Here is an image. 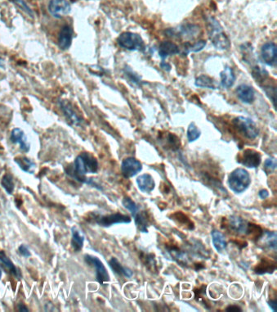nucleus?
I'll return each mask as SVG.
<instances>
[{
  "label": "nucleus",
  "instance_id": "obj_22",
  "mask_svg": "<svg viewBox=\"0 0 277 312\" xmlns=\"http://www.w3.org/2000/svg\"><path fill=\"white\" fill-rule=\"evenodd\" d=\"M0 261L5 265V267L10 271L11 274L16 277V279L21 280V272L16 267V265L13 264V261H11L10 258L8 257L4 251H0Z\"/></svg>",
  "mask_w": 277,
  "mask_h": 312
},
{
  "label": "nucleus",
  "instance_id": "obj_10",
  "mask_svg": "<svg viewBox=\"0 0 277 312\" xmlns=\"http://www.w3.org/2000/svg\"><path fill=\"white\" fill-rule=\"evenodd\" d=\"M48 9L52 16L62 18L70 13L71 7L67 0H50Z\"/></svg>",
  "mask_w": 277,
  "mask_h": 312
},
{
  "label": "nucleus",
  "instance_id": "obj_20",
  "mask_svg": "<svg viewBox=\"0 0 277 312\" xmlns=\"http://www.w3.org/2000/svg\"><path fill=\"white\" fill-rule=\"evenodd\" d=\"M108 264H109V266H110L111 270L117 275L125 276L126 278H131L133 274H134V273H133V271L130 269L125 267V266L121 265V262L115 257H112L109 261Z\"/></svg>",
  "mask_w": 277,
  "mask_h": 312
},
{
  "label": "nucleus",
  "instance_id": "obj_4",
  "mask_svg": "<svg viewBox=\"0 0 277 312\" xmlns=\"http://www.w3.org/2000/svg\"><path fill=\"white\" fill-rule=\"evenodd\" d=\"M235 130L248 140H254L259 134V129L254 121L247 117H238L233 120Z\"/></svg>",
  "mask_w": 277,
  "mask_h": 312
},
{
  "label": "nucleus",
  "instance_id": "obj_44",
  "mask_svg": "<svg viewBox=\"0 0 277 312\" xmlns=\"http://www.w3.org/2000/svg\"><path fill=\"white\" fill-rule=\"evenodd\" d=\"M1 278H2V270L0 269V280H1Z\"/></svg>",
  "mask_w": 277,
  "mask_h": 312
},
{
  "label": "nucleus",
  "instance_id": "obj_30",
  "mask_svg": "<svg viewBox=\"0 0 277 312\" xmlns=\"http://www.w3.org/2000/svg\"><path fill=\"white\" fill-rule=\"evenodd\" d=\"M1 185L3 188L5 189V191L9 194H13L15 189V184L13 181V177L12 175L9 173H7L3 177L2 181H1Z\"/></svg>",
  "mask_w": 277,
  "mask_h": 312
},
{
  "label": "nucleus",
  "instance_id": "obj_25",
  "mask_svg": "<svg viewBox=\"0 0 277 312\" xmlns=\"http://www.w3.org/2000/svg\"><path fill=\"white\" fill-rule=\"evenodd\" d=\"M14 161L23 171L26 172V173H30V174L34 173L36 166L35 164L31 160L29 159L28 157H17L14 159Z\"/></svg>",
  "mask_w": 277,
  "mask_h": 312
},
{
  "label": "nucleus",
  "instance_id": "obj_34",
  "mask_svg": "<svg viewBox=\"0 0 277 312\" xmlns=\"http://www.w3.org/2000/svg\"><path fill=\"white\" fill-rule=\"evenodd\" d=\"M166 143H167V145L170 147V149H172L174 151L178 150L180 146H181V143H180V140L178 138V136L171 134V133L167 134Z\"/></svg>",
  "mask_w": 277,
  "mask_h": 312
},
{
  "label": "nucleus",
  "instance_id": "obj_37",
  "mask_svg": "<svg viewBox=\"0 0 277 312\" xmlns=\"http://www.w3.org/2000/svg\"><path fill=\"white\" fill-rule=\"evenodd\" d=\"M18 250H19V253H21V255L23 256V257H30V256H31L30 250H29L26 245H21V246L19 247Z\"/></svg>",
  "mask_w": 277,
  "mask_h": 312
},
{
  "label": "nucleus",
  "instance_id": "obj_36",
  "mask_svg": "<svg viewBox=\"0 0 277 312\" xmlns=\"http://www.w3.org/2000/svg\"><path fill=\"white\" fill-rule=\"evenodd\" d=\"M206 41H200L199 42H197L194 46L189 49V52L192 51L194 53H197L200 52L206 47Z\"/></svg>",
  "mask_w": 277,
  "mask_h": 312
},
{
  "label": "nucleus",
  "instance_id": "obj_42",
  "mask_svg": "<svg viewBox=\"0 0 277 312\" xmlns=\"http://www.w3.org/2000/svg\"><path fill=\"white\" fill-rule=\"evenodd\" d=\"M17 308H18V310H19V311H22V312L29 311V309H28V308L26 307V306H25V305H24L23 303L18 304V306H17Z\"/></svg>",
  "mask_w": 277,
  "mask_h": 312
},
{
  "label": "nucleus",
  "instance_id": "obj_23",
  "mask_svg": "<svg viewBox=\"0 0 277 312\" xmlns=\"http://www.w3.org/2000/svg\"><path fill=\"white\" fill-rule=\"evenodd\" d=\"M133 217L135 221L136 227L138 228V230L142 233H148V226L150 223L146 213L139 211Z\"/></svg>",
  "mask_w": 277,
  "mask_h": 312
},
{
  "label": "nucleus",
  "instance_id": "obj_13",
  "mask_svg": "<svg viewBox=\"0 0 277 312\" xmlns=\"http://www.w3.org/2000/svg\"><path fill=\"white\" fill-rule=\"evenodd\" d=\"M10 140L13 144H19L20 148L22 151L28 153L30 151V143L28 142L27 137L23 130L20 128H15L11 132Z\"/></svg>",
  "mask_w": 277,
  "mask_h": 312
},
{
  "label": "nucleus",
  "instance_id": "obj_32",
  "mask_svg": "<svg viewBox=\"0 0 277 312\" xmlns=\"http://www.w3.org/2000/svg\"><path fill=\"white\" fill-rule=\"evenodd\" d=\"M201 131L194 123H190L187 130V140L189 143L197 141L201 137Z\"/></svg>",
  "mask_w": 277,
  "mask_h": 312
},
{
  "label": "nucleus",
  "instance_id": "obj_19",
  "mask_svg": "<svg viewBox=\"0 0 277 312\" xmlns=\"http://www.w3.org/2000/svg\"><path fill=\"white\" fill-rule=\"evenodd\" d=\"M180 53V49L178 45L170 41H164L161 43L159 47V55L165 61L168 56L174 55Z\"/></svg>",
  "mask_w": 277,
  "mask_h": 312
},
{
  "label": "nucleus",
  "instance_id": "obj_11",
  "mask_svg": "<svg viewBox=\"0 0 277 312\" xmlns=\"http://www.w3.org/2000/svg\"><path fill=\"white\" fill-rule=\"evenodd\" d=\"M276 45L272 42L266 43L261 49V56H262V60L268 66H276Z\"/></svg>",
  "mask_w": 277,
  "mask_h": 312
},
{
  "label": "nucleus",
  "instance_id": "obj_17",
  "mask_svg": "<svg viewBox=\"0 0 277 312\" xmlns=\"http://www.w3.org/2000/svg\"><path fill=\"white\" fill-rule=\"evenodd\" d=\"M137 185L138 189L142 193H150L155 188V182L153 177L149 174H143L137 179Z\"/></svg>",
  "mask_w": 277,
  "mask_h": 312
},
{
  "label": "nucleus",
  "instance_id": "obj_43",
  "mask_svg": "<svg viewBox=\"0 0 277 312\" xmlns=\"http://www.w3.org/2000/svg\"><path fill=\"white\" fill-rule=\"evenodd\" d=\"M4 67H5V62H4V61H3L2 58L0 57V68Z\"/></svg>",
  "mask_w": 277,
  "mask_h": 312
},
{
  "label": "nucleus",
  "instance_id": "obj_24",
  "mask_svg": "<svg viewBox=\"0 0 277 312\" xmlns=\"http://www.w3.org/2000/svg\"><path fill=\"white\" fill-rule=\"evenodd\" d=\"M221 81L223 87L228 89V88L232 87L233 84L235 82V77L230 66H226L224 70L222 71L220 74Z\"/></svg>",
  "mask_w": 277,
  "mask_h": 312
},
{
  "label": "nucleus",
  "instance_id": "obj_28",
  "mask_svg": "<svg viewBox=\"0 0 277 312\" xmlns=\"http://www.w3.org/2000/svg\"><path fill=\"white\" fill-rule=\"evenodd\" d=\"M195 85L198 87L208 88V89H218V84L214 81V79L208 77L206 75H202L197 77L195 81Z\"/></svg>",
  "mask_w": 277,
  "mask_h": 312
},
{
  "label": "nucleus",
  "instance_id": "obj_9",
  "mask_svg": "<svg viewBox=\"0 0 277 312\" xmlns=\"http://www.w3.org/2000/svg\"><path fill=\"white\" fill-rule=\"evenodd\" d=\"M142 170V163L134 157H127L123 160L121 164V172L125 179L135 177Z\"/></svg>",
  "mask_w": 277,
  "mask_h": 312
},
{
  "label": "nucleus",
  "instance_id": "obj_40",
  "mask_svg": "<svg viewBox=\"0 0 277 312\" xmlns=\"http://www.w3.org/2000/svg\"><path fill=\"white\" fill-rule=\"evenodd\" d=\"M258 196H259V198H260L261 199H266V198L269 197L268 191H267V189H262V190H260L259 193H258Z\"/></svg>",
  "mask_w": 277,
  "mask_h": 312
},
{
  "label": "nucleus",
  "instance_id": "obj_38",
  "mask_svg": "<svg viewBox=\"0 0 277 312\" xmlns=\"http://www.w3.org/2000/svg\"><path fill=\"white\" fill-rule=\"evenodd\" d=\"M128 69H129V71L127 72V71L125 70V73L129 76V78L131 79L132 81H134L136 84L139 83L140 81H141V78L138 77V75H136L135 73L131 72V69H129V67H128Z\"/></svg>",
  "mask_w": 277,
  "mask_h": 312
},
{
  "label": "nucleus",
  "instance_id": "obj_27",
  "mask_svg": "<svg viewBox=\"0 0 277 312\" xmlns=\"http://www.w3.org/2000/svg\"><path fill=\"white\" fill-rule=\"evenodd\" d=\"M71 234V245L73 249L75 252H80V251L82 250L83 247H84L85 236L83 235L75 227L72 228Z\"/></svg>",
  "mask_w": 277,
  "mask_h": 312
},
{
  "label": "nucleus",
  "instance_id": "obj_6",
  "mask_svg": "<svg viewBox=\"0 0 277 312\" xmlns=\"http://www.w3.org/2000/svg\"><path fill=\"white\" fill-rule=\"evenodd\" d=\"M85 261L89 265L95 268L96 280L99 283L100 285H103L105 283L109 282L110 281L107 270L98 257L92 255H85Z\"/></svg>",
  "mask_w": 277,
  "mask_h": 312
},
{
  "label": "nucleus",
  "instance_id": "obj_16",
  "mask_svg": "<svg viewBox=\"0 0 277 312\" xmlns=\"http://www.w3.org/2000/svg\"><path fill=\"white\" fill-rule=\"evenodd\" d=\"M275 269H276L275 262L269 258H263L254 268V271L258 275H263L266 274H273Z\"/></svg>",
  "mask_w": 277,
  "mask_h": 312
},
{
  "label": "nucleus",
  "instance_id": "obj_8",
  "mask_svg": "<svg viewBox=\"0 0 277 312\" xmlns=\"http://www.w3.org/2000/svg\"><path fill=\"white\" fill-rule=\"evenodd\" d=\"M262 161V155L254 149H246L242 152L241 157H238V162L247 168H258Z\"/></svg>",
  "mask_w": 277,
  "mask_h": 312
},
{
  "label": "nucleus",
  "instance_id": "obj_29",
  "mask_svg": "<svg viewBox=\"0 0 277 312\" xmlns=\"http://www.w3.org/2000/svg\"><path fill=\"white\" fill-rule=\"evenodd\" d=\"M262 236H264L263 239L266 246L271 250L276 251V232L267 230Z\"/></svg>",
  "mask_w": 277,
  "mask_h": 312
},
{
  "label": "nucleus",
  "instance_id": "obj_33",
  "mask_svg": "<svg viewBox=\"0 0 277 312\" xmlns=\"http://www.w3.org/2000/svg\"><path fill=\"white\" fill-rule=\"evenodd\" d=\"M122 204L127 210L131 213L132 217H134V215L137 214L139 212V207H138L137 203L129 197H125L123 198V201H122Z\"/></svg>",
  "mask_w": 277,
  "mask_h": 312
},
{
  "label": "nucleus",
  "instance_id": "obj_41",
  "mask_svg": "<svg viewBox=\"0 0 277 312\" xmlns=\"http://www.w3.org/2000/svg\"><path fill=\"white\" fill-rule=\"evenodd\" d=\"M267 303H268L269 306L271 308V310L273 311H277V302L275 300H269Z\"/></svg>",
  "mask_w": 277,
  "mask_h": 312
},
{
  "label": "nucleus",
  "instance_id": "obj_5",
  "mask_svg": "<svg viewBox=\"0 0 277 312\" xmlns=\"http://www.w3.org/2000/svg\"><path fill=\"white\" fill-rule=\"evenodd\" d=\"M117 42L121 48L130 51H144L146 48L141 36L133 32H124L120 34Z\"/></svg>",
  "mask_w": 277,
  "mask_h": 312
},
{
  "label": "nucleus",
  "instance_id": "obj_12",
  "mask_svg": "<svg viewBox=\"0 0 277 312\" xmlns=\"http://www.w3.org/2000/svg\"><path fill=\"white\" fill-rule=\"evenodd\" d=\"M62 113L65 115L66 119L73 125H81L83 123V119L78 113L75 112L74 108L67 100H62L59 102Z\"/></svg>",
  "mask_w": 277,
  "mask_h": 312
},
{
  "label": "nucleus",
  "instance_id": "obj_21",
  "mask_svg": "<svg viewBox=\"0 0 277 312\" xmlns=\"http://www.w3.org/2000/svg\"><path fill=\"white\" fill-rule=\"evenodd\" d=\"M211 236L212 242H213L214 249L218 253H222L227 247V242L225 238V236L217 229H214L211 232Z\"/></svg>",
  "mask_w": 277,
  "mask_h": 312
},
{
  "label": "nucleus",
  "instance_id": "obj_7",
  "mask_svg": "<svg viewBox=\"0 0 277 312\" xmlns=\"http://www.w3.org/2000/svg\"><path fill=\"white\" fill-rule=\"evenodd\" d=\"M96 223L102 227H110L116 224L131 223V217L127 215L117 213L114 214L106 215V216H98L95 217Z\"/></svg>",
  "mask_w": 277,
  "mask_h": 312
},
{
  "label": "nucleus",
  "instance_id": "obj_35",
  "mask_svg": "<svg viewBox=\"0 0 277 312\" xmlns=\"http://www.w3.org/2000/svg\"><path fill=\"white\" fill-rule=\"evenodd\" d=\"M276 166V159L274 158V157H269V158H267L265 161L263 169H264L265 172L267 173V175H269L275 171Z\"/></svg>",
  "mask_w": 277,
  "mask_h": 312
},
{
  "label": "nucleus",
  "instance_id": "obj_18",
  "mask_svg": "<svg viewBox=\"0 0 277 312\" xmlns=\"http://www.w3.org/2000/svg\"><path fill=\"white\" fill-rule=\"evenodd\" d=\"M236 94L240 100L250 104L254 101V89L250 85H241L237 87Z\"/></svg>",
  "mask_w": 277,
  "mask_h": 312
},
{
  "label": "nucleus",
  "instance_id": "obj_31",
  "mask_svg": "<svg viewBox=\"0 0 277 312\" xmlns=\"http://www.w3.org/2000/svg\"><path fill=\"white\" fill-rule=\"evenodd\" d=\"M169 250V253H170L171 257L174 258V260H175L178 263L181 264L182 265H186V264L187 263V261H186V257L184 253H182V251H180L179 249H175V248H170V249H168Z\"/></svg>",
  "mask_w": 277,
  "mask_h": 312
},
{
  "label": "nucleus",
  "instance_id": "obj_39",
  "mask_svg": "<svg viewBox=\"0 0 277 312\" xmlns=\"http://www.w3.org/2000/svg\"><path fill=\"white\" fill-rule=\"evenodd\" d=\"M226 310L231 312H241L242 311V309L240 306H235V305H230L226 307Z\"/></svg>",
  "mask_w": 277,
  "mask_h": 312
},
{
  "label": "nucleus",
  "instance_id": "obj_14",
  "mask_svg": "<svg viewBox=\"0 0 277 312\" xmlns=\"http://www.w3.org/2000/svg\"><path fill=\"white\" fill-rule=\"evenodd\" d=\"M229 227L232 229L233 231L239 234H247L248 228L250 222H248L245 219L236 216H232L228 220Z\"/></svg>",
  "mask_w": 277,
  "mask_h": 312
},
{
  "label": "nucleus",
  "instance_id": "obj_15",
  "mask_svg": "<svg viewBox=\"0 0 277 312\" xmlns=\"http://www.w3.org/2000/svg\"><path fill=\"white\" fill-rule=\"evenodd\" d=\"M72 40H73V30L70 26L66 25L61 29L58 34V45L60 48L63 50L69 49L71 45Z\"/></svg>",
  "mask_w": 277,
  "mask_h": 312
},
{
  "label": "nucleus",
  "instance_id": "obj_26",
  "mask_svg": "<svg viewBox=\"0 0 277 312\" xmlns=\"http://www.w3.org/2000/svg\"><path fill=\"white\" fill-rule=\"evenodd\" d=\"M171 218L174 220L175 222L181 225L182 227L186 228L188 230H193L195 228V225L193 224L192 221H190V219L186 217L184 213H175L172 215Z\"/></svg>",
  "mask_w": 277,
  "mask_h": 312
},
{
  "label": "nucleus",
  "instance_id": "obj_3",
  "mask_svg": "<svg viewBox=\"0 0 277 312\" xmlns=\"http://www.w3.org/2000/svg\"><path fill=\"white\" fill-rule=\"evenodd\" d=\"M208 22H209L208 28H209L210 41L214 44V47L221 50L228 49L230 47V41L222 30L219 22L216 21L214 18L208 20Z\"/></svg>",
  "mask_w": 277,
  "mask_h": 312
},
{
  "label": "nucleus",
  "instance_id": "obj_2",
  "mask_svg": "<svg viewBox=\"0 0 277 312\" xmlns=\"http://www.w3.org/2000/svg\"><path fill=\"white\" fill-rule=\"evenodd\" d=\"M227 183L231 191L237 194L244 193L251 184L250 173L245 169L237 168L229 175Z\"/></svg>",
  "mask_w": 277,
  "mask_h": 312
},
{
  "label": "nucleus",
  "instance_id": "obj_1",
  "mask_svg": "<svg viewBox=\"0 0 277 312\" xmlns=\"http://www.w3.org/2000/svg\"><path fill=\"white\" fill-rule=\"evenodd\" d=\"M71 172L68 171L69 175L73 178L76 179L80 182L86 183L88 179L85 177V175L96 174L98 170V161L94 156L91 153H82L75 158L74 162V166Z\"/></svg>",
  "mask_w": 277,
  "mask_h": 312
}]
</instances>
